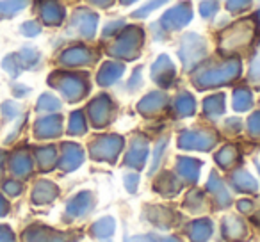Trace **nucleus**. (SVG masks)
I'll list each match as a JSON object with an SVG mask.
<instances>
[{
  "instance_id": "nucleus-1",
  "label": "nucleus",
  "mask_w": 260,
  "mask_h": 242,
  "mask_svg": "<svg viewBox=\"0 0 260 242\" xmlns=\"http://www.w3.org/2000/svg\"><path fill=\"white\" fill-rule=\"evenodd\" d=\"M9 162V171L13 177L16 178H27L30 177L34 169V160L25 150H15L11 155L8 157Z\"/></svg>"
},
{
  "instance_id": "nucleus-2",
  "label": "nucleus",
  "mask_w": 260,
  "mask_h": 242,
  "mask_svg": "<svg viewBox=\"0 0 260 242\" xmlns=\"http://www.w3.org/2000/svg\"><path fill=\"white\" fill-rule=\"evenodd\" d=\"M38 13L47 25L55 27L64 18V9L57 0H38Z\"/></svg>"
},
{
  "instance_id": "nucleus-3",
  "label": "nucleus",
  "mask_w": 260,
  "mask_h": 242,
  "mask_svg": "<svg viewBox=\"0 0 260 242\" xmlns=\"http://www.w3.org/2000/svg\"><path fill=\"white\" fill-rule=\"evenodd\" d=\"M61 134V118L59 116H45L34 123V135L38 139H52Z\"/></svg>"
},
{
  "instance_id": "nucleus-4",
  "label": "nucleus",
  "mask_w": 260,
  "mask_h": 242,
  "mask_svg": "<svg viewBox=\"0 0 260 242\" xmlns=\"http://www.w3.org/2000/svg\"><path fill=\"white\" fill-rule=\"evenodd\" d=\"M57 196V187L48 180H40L32 189V201L38 205L48 203Z\"/></svg>"
},
{
  "instance_id": "nucleus-5",
  "label": "nucleus",
  "mask_w": 260,
  "mask_h": 242,
  "mask_svg": "<svg viewBox=\"0 0 260 242\" xmlns=\"http://www.w3.org/2000/svg\"><path fill=\"white\" fill-rule=\"evenodd\" d=\"M16 54H18V59H20V62H22L23 70H38L40 68L41 54L36 47H32V45H23Z\"/></svg>"
},
{
  "instance_id": "nucleus-6",
  "label": "nucleus",
  "mask_w": 260,
  "mask_h": 242,
  "mask_svg": "<svg viewBox=\"0 0 260 242\" xmlns=\"http://www.w3.org/2000/svg\"><path fill=\"white\" fill-rule=\"evenodd\" d=\"M29 6V0H0V20L15 18Z\"/></svg>"
},
{
  "instance_id": "nucleus-7",
  "label": "nucleus",
  "mask_w": 260,
  "mask_h": 242,
  "mask_svg": "<svg viewBox=\"0 0 260 242\" xmlns=\"http://www.w3.org/2000/svg\"><path fill=\"white\" fill-rule=\"evenodd\" d=\"M22 105L18 101H13V100H6L0 103V116L4 119L6 123H11V121H16V119L22 116Z\"/></svg>"
},
{
  "instance_id": "nucleus-8",
  "label": "nucleus",
  "mask_w": 260,
  "mask_h": 242,
  "mask_svg": "<svg viewBox=\"0 0 260 242\" xmlns=\"http://www.w3.org/2000/svg\"><path fill=\"white\" fill-rule=\"evenodd\" d=\"M0 66H2V70H4L11 79H18L23 72V66L18 59V54H8L4 59H2Z\"/></svg>"
},
{
  "instance_id": "nucleus-9",
  "label": "nucleus",
  "mask_w": 260,
  "mask_h": 242,
  "mask_svg": "<svg viewBox=\"0 0 260 242\" xmlns=\"http://www.w3.org/2000/svg\"><path fill=\"white\" fill-rule=\"evenodd\" d=\"M36 160L40 164L41 169H52V166L55 164V150L52 146H43V148L36 150Z\"/></svg>"
},
{
  "instance_id": "nucleus-10",
  "label": "nucleus",
  "mask_w": 260,
  "mask_h": 242,
  "mask_svg": "<svg viewBox=\"0 0 260 242\" xmlns=\"http://www.w3.org/2000/svg\"><path fill=\"white\" fill-rule=\"evenodd\" d=\"M79 162H80V150L77 148V146L66 145L64 153H62L61 166L64 167V169H73Z\"/></svg>"
},
{
  "instance_id": "nucleus-11",
  "label": "nucleus",
  "mask_w": 260,
  "mask_h": 242,
  "mask_svg": "<svg viewBox=\"0 0 260 242\" xmlns=\"http://www.w3.org/2000/svg\"><path fill=\"white\" fill-rule=\"evenodd\" d=\"M59 107H61L59 100L55 96H52V94H48V93L41 94L40 100H38V103H36V111L38 112H54V111H57Z\"/></svg>"
},
{
  "instance_id": "nucleus-12",
  "label": "nucleus",
  "mask_w": 260,
  "mask_h": 242,
  "mask_svg": "<svg viewBox=\"0 0 260 242\" xmlns=\"http://www.w3.org/2000/svg\"><path fill=\"white\" fill-rule=\"evenodd\" d=\"M2 192H4L8 198H18L23 192V185L16 178H8V180L2 182Z\"/></svg>"
},
{
  "instance_id": "nucleus-13",
  "label": "nucleus",
  "mask_w": 260,
  "mask_h": 242,
  "mask_svg": "<svg viewBox=\"0 0 260 242\" xmlns=\"http://www.w3.org/2000/svg\"><path fill=\"white\" fill-rule=\"evenodd\" d=\"M40 32H41V25L38 22H34V20H27V22H23L20 25V34L25 38H36L40 36Z\"/></svg>"
},
{
  "instance_id": "nucleus-14",
  "label": "nucleus",
  "mask_w": 260,
  "mask_h": 242,
  "mask_svg": "<svg viewBox=\"0 0 260 242\" xmlns=\"http://www.w3.org/2000/svg\"><path fill=\"white\" fill-rule=\"evenodd\" d=\"M11 93L15 98H25L27 94L30 93V87L25 86V84H20V82H13L11 84Z\"/></svg>"
},
{
  "instance_id": "nucleus-15",
  "label": "nucleus",
  "mask_w": 260,
  "mask_h": 242,
  "mask_svg": "<svg viewBox=\"0 0 260 242\" xmlns=\"http://www.w3.org/2000/svg\"><path fill=\"white\" fill-rule=\"evenodd\" d=\"M82 116H80V112H75V114H72V118H70V132L72 134H77V132H82Z\"/></svg>"
},
{
  "instance_id": "nucleus-16",
  "label": "nucleus",
  "mask_w": 260,
  "mask_h": 242,
  "mask_svg": "<svg viewBox=\"0 0 260 242\" xmlns=\"http://www.w3.org/2000/svg\"><path fill=\"white\" fill-rule=\"evenodd\" d=\"M0 242H16L15 231L8 224H0Z\"/></svg>"
},
{
  "instance_id": "nucleus-17",
  "label": "nucleus",
  "mask_w": 260,
  "mask_h": 242,
  "mask_svg": "<svg viewBox=\"0 0 260 242\" xmlns=\"http://www.w3.org/2000/svg\"><path fill=\"white\" fill-rule=\"evenodd\" d=\"M9 214V201L6 199L4 194H0V219Z\"/></svg>"
},
{
  "instance_id": "nucleus-18",
  "label": "nucleus",
  "mask_w": 260,
  "mask_h": 242,
  "mask_svg": "<svg viewBox=\"0 0 260 242\" xmlns=\"http://www.w3.org/2000/svg\"><path fill=\"white\" fill-rule=\"evenodd\" d=\"M6 162H8V155H6L4 150H0V177H2V173L6 169Z\"/></svg>"
}]
</instances>
